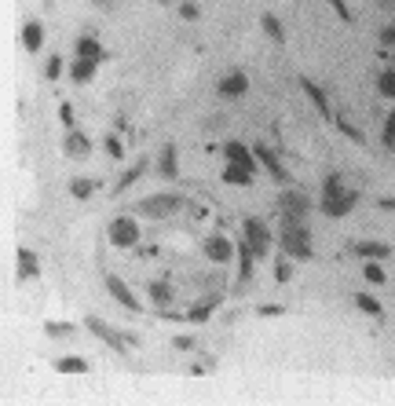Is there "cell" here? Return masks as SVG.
<instances>
[{"label": "cell", "instance_id": "cell-1", "mask_svg": "<svg viewBox=\"0 0 395 406\" xmlns=\"http://www.w3.org/2000/svg\"><path fill=\"white\" fill-rule=\"evenodd\" d=\"M282 249L293 256V260H311L315 249H311V231L304 223H282V234H279Z\"/></svg>", "mask_w": 395, "mask_h": 406}, {"label": "cell", "instance_id": "cell-2", "mask_svg": "<svg viewBox=\"0 0 395 406\" xmlns=\"http://www.w3.org/2000/svg\"><path fill=\"white\" fill-rule=\"evenodd\" d=\"M187 201L179 198V194H151V198H143V201H136V212L146 220H165V216H173V212H179Z\"/></svg>", "mask_w": 395, "mask_h": 406}, {"label": "cell", "instance_id": "cell-3", "mask_svg": "<svg viewBox=\"0 0 395 406\" xmlns=\"http://www.w3.org/2000/svg\"><path fill=\"white\" fill-rule=\"evenodd\" d=\"M279 205H282V223H304V216L311 212V198L304 190H282Z\"/></svg>", "mask_w": 395, "mask_h": 406}, {"label": "cell", "instance_id": "cell-4", "mask_svg": "<svg viewBox=\"0 0 395 406\" xmlns=\"http://www.w3.org/2000/svg\"><path fill=\"white\" fill-rule=\"evenodd\" d=\"M242 238L253 245L256 256H268V253H271V231H268V223H264V220L245 216V220H242Z\"/></svg>", "mask_w": 395, "mask_h": 406}, {"label": "cell", "instance_id": "cell-5", "mask_svg": "<svg viewBox=\"0 0 395 406\" xmlns=\"http://www.w3.org/2000/svg\"><path fill=\"white\" fill-rule=\"evenodd\" d=\"M106 238H110V245H117V249H132V245L140 242V223L132 216H117L110 227H106Z\"/></svg>", "mask_w": 395, "mask_h": 406}, {"label": "cell", "instance_id": "cell-6", "mask_svg": "<svg viewBox=\"0 0 395 406\" xmlns=\"http://www.w3.org/2000/svg\"><path fill=\"white\" fill-rule=\"evenodd\" d=\"M84 326H88V333H95L99 340H106V344H110L114 351H121V355H125V344H132V337H121L117 329H110V326L103 322V318H95V315L84 318Z\"/></svg>", "mask_w": 395, "mask_h": 406}, {"label": "cell", "instance_id": "cell-7", "mask_svg": "<svg viewBox=\"0 0 395 406\" xmlns=\"http://www.w3.org/2000/svg\"><path fill=\"white\" fill-rule=\"evenodd\" d=\"M253 154H256V162H260V165L271 173V179H279V183H290V168H285V165L279 162V154H275L271 147L256 143V147H253Z\"/></svg>", "mask_w": 395, "mask_h": 406}, {"label": "cell", "instance_id": "cell-8", "mask_svg": "<svg viewBox=\"0 0 395 406\" xmlns=\"http://www.w3.org/2000/svg\"><path fill=\"white\" fill-rule=\"evenodd\" d=\"M234 253H238V245H231L223 234H209V238H205V256L212 264H231Z\"/></svg>", "mask_w": 395, "mask_h": 406}, {"label": "cell", "instance_id": "cell-9", "mask_svg": "<svg viewBox=\"0 0 395 406\" xmlns=\"http://www.w3.org/2000/svg\"><path fill=\"white\" fill-rule=\"evenodd\" d=\"M106 290H110V296H114V301L121 304V307H128V312H143V304L136 301L132 290H128V286L117 279V275H106Z\"/></svg>", "mask_w": 395, "mask_h": 406}, {"label": "cell", "instance_id": "cell-10", "mask_svg": "<svg viewBox=\"0 0 395 406\" xmlns=\"http://www.w3.org/2000/svg\"><path fill=\"white\" fill-rule=\"evenodd\" d=\"M216 92L223 95V99H242V95L249 92V77H245L242 70H234V73H227V77L216 84Z\"/></svg>", "mask_w": 395, "mask_h": 406}, {"label": "cell", "instance_id": "cell-11", "mask_svg": "<svg viewBox=\"0 0 395 406\" xmlns=\"http://www.w3.org/2000/svg\"><path fill=\"white\" fill-rule=\"evenodd\" d=\"M355 201H359V190H344L340 198H329V201H322V212L329 220H340V216H348L351 209H355Z\"/></svg>", "mask_w": 395, "mask_h": 406}, {"label": "cell", "instance_id": "cell-12", "mask_svg": "<svg viewBox=\"0 0 395 406\" xmlns=\"http://www.w3.org/2000/svg\"><path fill=\"white\" fill-rule=\"evenodd\" d=\"M23 48L29 51V55H37V51L44 48V26H40L37 18H29V23L23 26Z\"/></svg>", "mask_w": 395, "mask_h": 406}, {"label": "cell", "instance_id": "cell-13", "mask_svg": "<svg viewBox=\"0 0 395 406\" xmlns=\"http://www.w3.org/2000/svg\"><path fill=\"white\" fill-rule=\"evenodd\" d=\"M253 173H256V168H249V165L227 162V168H223V183H231V187H249V183H253Z\"/></svg>", "mask_w": 395, "mask_h": 406}, {"label": "cell", "instance_id": "cell-14", "mask_svg": "<svg viewBox=\"0 0 395 406\" xmlns=\"http://www.w3.org/2000/svg\"><path fill=\"white\" fill-rule=\"evenodd\" d=\"M62 151H66V157H88V151H92V143H88V136L84 132H66V140H62Z\"/></svg>", "mask_w": 395, "mask_h": 406}, {"label": "cell", "instance_id": "cell-15", "mask_svg": "<svg viewBox=\"0 0 395 406\" xmlns=\"http://www.w3.org/2000/svg\"><path fill=\"white\" fill-rule=\"evenodd\" d=\"M301 88H304L307 99H311V103L318 106V114H322V117H333V110H329V99H326V92L318 88V84H315L311 77H301Z\"/></svg>", "mask_w": 395, "mask_h": 406}, {"label": "cell", "instance_id": "cell-16", "mask_svg": "<svg viewBox=\"0 0 395 406\" xmlns=\"http://www.w3.org/2000/svg\"><path fill=\"white\" fill-rule=\"evenodd\" d=\"M223 154H227V162H238V165H249V168H256V154L249 151V147H242L238 140L223 143Z\"/></svg>", "mask_w": 395, "mask_h": 406}, {"label": "cell", "instance_id": "cell-17", "mask_svg": "<svg viewBox=\"0 0 395 406\" xmlns=\"http://www.w3.org/2000/svg\"><path fill=\"white\" fill-rule=\"evenodd\" d=\"M355 253L362 256V260H388L392 245H384V242H355Z\"/></svg>", "mask_w": 395, "mask_h": 406}, {"label": "cell", "instance_id": "cell-18", "mask_svg": "<svg viewBox=\"0 0 395 406\" xmlns=\"http://www.w3.org/2000/svg\"><path fill=\"white\" fill-rule=\"evenodd\" d=\"M157 173H162L165 179H176V176H179V162H176V147H173V143L162 147V157H157Z\"/></svg>", "mask_w": 395, "mask_h": 406}, {"label": "cell", "instance_id": "cell-19", "mask_svg": "<svg viewBox=\"0 0 395 406\" xmlns=\"http://www.w3.org/2000/svg\"><path fill=\"white\" fill-rule=\"evenodd\" d=\"M40 275V256L34 249H18V279H34Z\"/></svg>", "mask_w": 395, "mask_h": 406}, {"label": "cell", "instance_id": "cell-20", "mask_svg": "<svg viewBox=\"0 0 395 406\" xmlns=\"http://www.w3.org/2000/svg\"><path fill=\"white\" fill-rule=\"evenodd\" d=\"M77 55H81V59H95V62H103V59H106V48H103L92 34H84V37L77 40Z\"/></svg>", "mask_w": 395, "mask_h": 406}, {"label": "cell", "instance_id": "cell-21", "mask_svg": "<svg viewBox=\"0 0 395 406\" xmlns=\"http://www.w3.org/2000/svg\"><path fill=\"white\" fill-rule=\"evenodd\" d=\"M95 70H99V62H95V59H73V66H70V77L73 81H77V84H84V81H92L95 77Z\"/></svg>", "mask_w": 395, "mask_h": 406}, {"label": "cell", "instance_id": "cell-22", "mask_svg": "<svg viewBox=\"0 0 395 406\" xmlns=\"http://www.w3.org/2000/svg\"><path fill=\"white\" fill-rule=\"evenodd\" d=\"M146 165H151V162H146V157H140V162H136V165H132V168H128V173H125L121 179H117V183H114V194H121V190H125V187H132V183H136V179H140V176L146 173Z\"/></svg>", "mask_w": 395, "mask_h": 406}, {"label": "cell", "instance_id": "cell-23", "mask_svg": "<svg viewBox=\"0 0 395 406\" xmlns=\"http://www.w3.org/2000/svg\"><path fill=\"white\" fill-rule=\"evenodd\" d=\"M260 26H264V34H268L275 45H285V29H282V23H279V18H275L271 12L260 15Z\"/></svg>", "mask_w": 395, "mask_h": 406}, {"label": "cell", "instance_id": "cell-24", "mask_svg": "<svg viewBox=\"0 0 395 406\" xmlns=\"http://www.w3.org/2000/svg\"><path fill=\"white\" fill-rule=\"evenodd\" d=\"M173 286L168 282H151V301H154V307H168L173 304Z\"/></svg>", "mask_w": 395, "mask_h": 406}, {"label": "cell", "instance_id": "cell-25", "mask_svg": "<svg viewBox=\"0 0 395 406\" xmlns=\"http://www.w3.org/2000/svg\"><path fill=\"white\" fill-rule=\"evenodd\" d=\"M55 370H59V373H88V362L77 359V355H70V359H59Z\"/></svg>", "mask_w": 395, "mask_h": 406}, {"label": "cell", "instance_id": "cell-26", "mask_svg": "<svg viewBox=\"0 0 395 406\" xmlns=\"http://www.w3.org/2000/svg\"><path fill=\"white\" fill-rule=\"evenodd\" d=\"M70 194L77 198V201L92 198V194H95V179H73V183H70Z\"/></svg>", "mask_w": 395, "mask_h": 406}, {"label": "cell", "instance_id": "cell-27", "mask_svg": "<svg viewBox=\"0 0 395 406\" xmlns=\"http://www.w3.org/2000/svg\"><path fill=\"white\" fill-rule=\"evenodd\" d=\"M355 304H359V312H366V315H373V318H381V315H384V307L373 301L370 293H359V296H355Z\"/></svg>", "mask_w": 395, "mask_h": 406}, {"label": "cell", "instance_id": "cell-28", "mask_svg": "<svg viewBox=\"0 0 395 406\" xmlns=\"http://www.w3.org/2000/svg\"><path fill=\"white\" fill-rule=\"evenodd\" d=\"M340 194H344V187H340V176H337V173H329V176H326V183H322V201L340 198Z\"/></svg>", "mask_w": 395, "mask_h": 406}, {"label": "cell", "instance_id": "cell-29", "mask_svg": "<svg viewBox=\"0 0 395 406\" xmlns=\"http://www.w3.org/2000/svg\"><path fill=\"white\" fill-rule=\"evenodd\" d=\"M220 301H216V296H212V301H205V304H198V307H190V312H187V318H190V322H205V318L212 315V307H216Z\"/></svg>", "mask_w": 395, "mask_h": 406}, {"label": "cell", "instance_id": "cell-30", "mask_svg": "<svg viewBox=\"0 0 395 406\" xmlns=\"http://www.w3.org/2000/svg\"><path fill=\"white\" fill-rule=\"evenodd\" d=\"M362 275H366V282H373V286H384V282H388V275H384V267H381L377 260H370L366 267H362Z\"/></svg>", "mask_w": 395, "mask_h": 406}, {"label": "cell", "instance_id": "cell-31", "mask_svg": "<svg viewBox=\"0 0 395 406\" xmlns=\"http://www.w3.org/2000/svg\"><path fill=\"white\" fill-rule=\"evenodd\" d=\"M377 92L388 95V99H395V70H384L377 77Z\"/></svg>", "mask_w": 395, "mask_h": 406}, {"label": "cell", "instance_id": "cell-32", "mask_svg": "<svg viewBox=\"0 0 395 406\" xmlns=\"http://www.w3.org/2000/svg\"><path fill=\"white\" fill-rule=\"evenodd\" d=\"M333 125H337V128H340V132H344V136H348V140H355V143L362 147V140H366V136H362V132H359V128H355V125H348V121H344V117H333Z\"/></svg>", "mask_w": 395, "mask_h": 406}, {"label": "cell", "instance_id": "cell-33", "mask_svg": "<svg viewBox=\"0 0 395 406\" xmlns=\"http://www.w3.org/2000/svg\"><path fill=\"white\" fill-rule=\"evenodd\" d=\"M381 143L395 151V114H388V121H384V132H381Z\"/></svg>", "mask_w": 395, "mask_h": 406}, {"label": "cell", "instance_id": "cell-34", "mask_svg": "<svg viewBox=\"0 0 395 406\" xmlns=\"http://www.w3.org/2000/svg\"><path fill=\"white\" fill-rule=\"evenodd\" d=\"M44 77H48V81H59V77H62V55H51V59H48Z\"/></svg>", "mask_w": 395, "mask_h": 406}, {"label": "cell", "instance_id": "cell-35", "mask_svg": "<svg viewBox=\"0 0 395 406\" xmlns=\"http://www.w3.org/2000/svg\"><path fill=\"white\" fill-rule=\"evenodd\" d=\"M275 279H279V282H290V279H293V267H290V253H285L282 260H279V267H275Z\"/></svg>", "mask_w": 395, "mask_h": 406}, {"label": "cell", "instance_id": "cell-36", "mask_svg": "<svg viewBox=\"0 0 395 406\" xmlns=\"http://www.w3.org/2000/svg\"><path fill=\"white\" fill-rule=\"evenodd\" d=\"M106 154H110V157H125V147H121V140H117V136H106Z\"/></svg>", "mask_w": 395, "mask_h": 406}, {"label": "cell", "instance_id": "cell-37", "mask_svg": "<svg viewBox=\"0 0 395 406\" xmlns=\"http://www.w3.org/2000/svg\"><path fill=\"white\" fill-rule=\"evenodd\" d=\"M44 329H48V337H70V333H73L70 322H66V326H62V322H48Z\"/></svg>", "mask_w": 395, "mask_h": 406}, {"label": "cell", "instance_id": "cell-38", "mask_svg": "<svg viewBox=\"0 0 395 406\" xmlns=\"http://www.w3.org/2000/svg\"><path fill=\"white\" fill-rule=\"evenodd\" d=\"M59 121H62V128H73V106L70 103H59Z\"/></svg>", "mask_w": 395, "mask_h": 406}, {"label": "cell", "instance_id": "cell-39", "mask_svg": "<svg viewBox=\"0 0 395 406\" xmlns=\"http://www.w3.org/2000/svg\"><path fill=\"white\" fill-rule=\"evenodd\" d=\"M179 15H183L187 23H194V18H198V4H194V0H183V4H179Z\"/></svg>", "mask_w": 395, "mask_h": 406}, {"label": "cell", "instance_id": "cell-40", "mask_svg": "<svg viewBox=\"0 0 395 406\" xmlns=\"http://www.w3.org/2000/svg\"><path fill=\"white\" fill-rule=\"evenodd\" d=\"M256 315H260V318H275V315H282V307L279 304H260V307H256Z\"/></svg>", "mask_w": 395, "mask_h": 406}, {"label": "cell", "instance_id": "cell-41", "mask_svg": "<svg viewBox=\"0 0 395 406\" xmlns=\"http://www.w3.org/2000/svg\"><path fill=\"white\" fill-rule=\"evenodd\" d=\"M329 8H333V12H337L340 18H344V23H351V12H348V4H344V0H329Z\"/></svg>", "mask_w": 395, "mask_h": 406}, {"label": "cell", "instance_id": "cell-42", "mask_svg": "<svg viewBox=\"0 0 395 406\" xmlns=\"http://www.w3.org/2000/svg\"><path fill=\"white\" fill-rule=\"evenodd\" d=\"M381 45H395V26H384L381 29Z\"/></svg>", "mask_w": 395, "mask_h": 406}, {"label": "cell", "instance_id": "cell-43", "mask_svg": "<svg viewBox=\"0 0 395 406\" xmlns=\"http://www.w3.org/2000/svg\"><path fill=\"white\" fill-rule=\"evenodd\" d=\"M173 348L187 351V348H194V340H190V337H176V340H173Z\"/></svg>", "mask_w": 395, "mask_h": 406}, {"label": "cell", "instance_id": "cell-44", "mask_svg": "<svg viewBox=\"0 0 395 406\" xmlns=\"http://www.w3.org/2000/svg\"><path fill=\"white\" fill-rule=\"evenodd\" d=\"M92 4H95V8H103V12H114L117 0H92Z\"/></svg>", "mask_w": 395, "mask_h": 406}, {"label": "cell", "instance_id": "cell-45", "mask_svg": "<svg viewBox=\"0 0 395 406\" xmlns=\"http://www.w3.org/2000/svg\"><path fill=\"white\" fill-rule=\"evenodd\" d=\"M377 205H381L384 212H395V198H381V201H377Z\"/></svg>", "mask_w": 395, "mask_h": 406}, {"label": "cell", "instance_id": "cell-46", "mask_svg": "<svg viewBox=\"0 0 395 406\" xmlns=\"http://www.w3.org/2000/svg\"><path fill=\"white\" fill-rule=\"evenodd\" d=\"M157 4H173V0H157Z\"/></svg>", "mask_w": 395, "mask_h": 406}]
</instances>
